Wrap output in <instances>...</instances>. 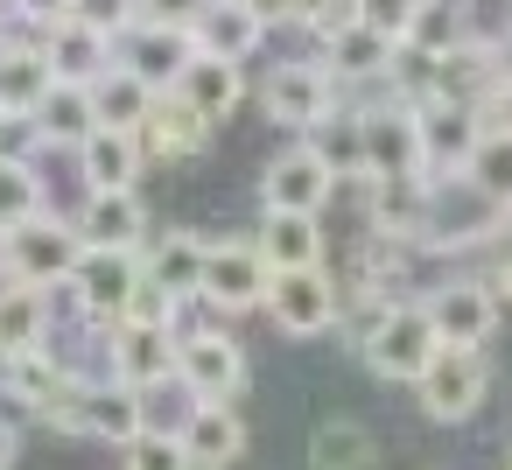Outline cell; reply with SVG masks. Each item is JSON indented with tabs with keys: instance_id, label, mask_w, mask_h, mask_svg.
Here are the masks:
<instances>
[{
	"instance_id": "cell-1",
	"label": "cell",
	"mask_w": 512,
	"mask_h": 470,
	"mask_svg": "<svg viewBox=\"0 0 512 470\" xmlns=\"http://www.w3.org/2000/svg\"><path fill=\"white\" fill-rule=\"evenodd\" d=\"M176 386L190 400H225V407L246 393V351L232 330H218V309L204 295L183 302L176 316Z\"/></svg>"
},
{
	"instance_id": "cell-2",
	"label": "cell",
	"mask_w": 512,
	"mask_h": 470,
	"mask_svg": "<svg viewBox=\"0 0 512 470\" xmlns=\"http://www.w3.org/2000/svg\"><path fill=\"white\" fill-rule=\"evenodd\" d=\"M435 351H442V337H435L428 302H393V309L365 330V344H358V358H365L372 379H386V386H414V379L435 365Z\"/></svg>"
},
{
	"instance_id": "cell-3",
	"label": "cell",
	"mask_w": 512,
	"mask_h": 470,
	"mask_svg": "<svg viewBox=\"0 0 512 470\" xmlns=\"http://www.w3.org/2000/svg\"><path fill=\"white\" fill-rule=\"evenodd\" d=\"M337 106H344V85L330 78V64H274L260 85V113L288 134H316Z\"/></svg>"
},
{
	"instance_id": "cell-4",
	"label": "cell",
	"mask_w": 512,
	"mask_h": 470,
	"mask_svg": "<svg viewBox=\"0 0 512 470\" xmlns=\"http://www.w3.org/2000/svg\"><path fill=\"white\" fill-rule=\"evenodd\" d=\"M267 316L281 337H323L344 323V281L330 267H288L267 288Z\"/></svg>"
},
{
	"instance_id": "cell-5",
	"label": "cell",
	"mask_w": 512,
	"mask_h": 470,
	"mask_svg": "<svg viewBox=\"0 0 512 470\" xmlns=\"http://www.w3.org/2000/svg\"><path fill=\"white\" fill-rule=\"evenodd\" d=\"M414 400H421V414L442 421V428L470 421V414L491 400V358H484V351H456V344H442L435 365L414 379Z\"/></svg>"
},
{
	"instance_id": "cell-6",
	"label": "cell",
	"mask_w": 512,
	"mask_h": 470,
	"mask_svg": "<svg viewBox=\"0 0 512 470\" xmlns=\"http://www.w3.org/2000/svg\"><path fill=\"white\" fill-rule=\"evenodd\" d=\"M78 260H85V239H78V225L57 218V211L15 225V239H8V274L29 281V288H64V281L78 274Z\"/></svg>"
},
{
	"instance_id": "cell-7",
	"label": "cell",
	"mask_w": 512,
	"mask_h": 470,
	"mask_svg": "<svg viewBox=\"0 0 512 470\" xmlns=\"http://www.w3.org/2000/svg\"><path fill=\"white\" fill-rule=\"evenodd\" d=\"M267 288H274V267H267L260 239H218L211 246V260H204V302L218 316L267 309Z\"/></svg>"
},
{
	"instance_id": "cell-8",
	"label": "cell",
	"mask_w": 512,
	"mask_h": 470,
	"mask_svg": "<svg viewBox=\"0 0 512 470\" xmlns=\"http://www.w3.org/2000/svg\"><path fill=\"white\" fill-rule=\"evenodd\" d=\"M141 253H106V246H85V260H78V274L64 281L71 288V302L92 316V323H120L127 309H134V295H141Z\"/></svg>"
},
{
	"instance_id": "cell-9",
	"label": "cell",
	"mask_w": 512,
	"mask_h": 470,
	"mask_svg": "<svg viewBox=\"0 0 512 470\" xmlns=\"http://www.w3.org/2000/svg\"><path fill=\"white\" fill-rule=\"evenodd\" d=\"M477 141H484V120H477L470 99H428L421 106V169H428V183L463 176Z\"/></svg>"
},
{
	"instance_id": "cell-10",
	"label": "cell",
	"mask_w": 512,
	"mask_h": 470,
	"mask_svg": "<svg viewBox=\"0 0 512 470\" xmlns=\"http://www.w3.org/2000/svg\"><path fill=\"white\" fill-rule=\"evenodd\" d=\"M358 120H365V176H428L421 169V106L379 99Z\"/></svg>"
},
{
	"instance_id": "cell-11",
	"label": "cell",
	"mask_w": 512,
	"mask_h": 470,
	"mask_svg": "<svg viewBox=\"0 0 512 470\" xmlns=\"http://www.w3.org/2000/svg\"><path fill=\"white\" fill-rule=\"evenodd\" d=\"M421 302H428V316H435V337L456 344V351H484L491 330H498V309H505V295H498L491 281H442V288L421 295Z\"/></svg>"
},
{
	"instance_id": "cell-12",
	"label": "cell",
	"mask_w": 512,
	"mask_h": 470,
	"mask_svg": "<svg viewBox=\"0 0 512 470\" xmlns=\"http://www.w3.org/2000/svg\"><path fill=\"white\" fill-rule=\"evenodd\" d=\"M344 190V176L302 141V148H288V155H274L267 162V176H260V204L267 211H316L323 218V204Z\"/></svg>"
},
{
	"instance_id": "cell-13",
	"label": "cell",
	"mask_w": 512,
	"mask_h": 470,
	"mask_svg": "<svg viewBox=\"0 0 512 470\" xmlns=\"http://www.w3.org/2000/svg\"><path fill=\"white\" fill-rule=\"evenodd\" d=\"M36 43H43V57H50V71H57L64 85H99V78L120 64V36L92 29L85 15H64V22L36 29Z\"/></svg>"
},
{
	"instance_id": "cell-14",
	"label": "cell",
	"mask_w": 512,
	"mask_h": 470,
	"mask_svg": "<svg viewBox=\"0 0 512 470\" xmlns=\"http://www.w3.org/2000/svg\"><path fill=\"white\" fill-rule=\"evenodd\" d=\"M78 239L85 246H106V253H141L148 246V204L141 190H85V204L71 211Z\"/></svg>"
},
{
	"instance_id": "cell-15",
	"label": "cell",
	"mask_w": 512,
	"mask_h": 470,
	"mask_svg": "<svg viewBox=\"0 0 512 470\" xmlns=\"http://www.w3.org/2000/svg\"><path fill=\"white\" fill-rule=\"evenodd\" d=\"M113 379L155 393L176 379V323H113Z\"/></svg>"
},
{
	"instance_id": "cell-16",
	"label": "cell",
	"mask_w": 512,
	"mask_h": 470,
	"mask_svg": "<svg viewBox=\"0 0 512 470\" xmlns=\"http://www.w3.org/2000/svg\"><path fill=\"white\" fill-rule=\"evenodd\" d=\"M176 442L190 449L197 470H232V463L246 456V421H239V407H225V400H190Z\"/></svg>"
},
{
	"instance_id": "cell-17",
	"label": "cell",
	"mask_w": 512,
	"mask_h": 470,
	"mask_svg": "<svg viewBox=\"0 0 512 470\" xmlns=\"http://www.w3.org/2000/svg\"><path fill=\"white\" fill-rule=\"evenodd\" d=\"M323 64H330V78H337L344 92H358V85H386V78H393V64H400V43H393V36H379L372 22H351L344 36H330V43H323Z\"/></svg>"
},
{
	"instance_id": "cell-18",
	"label": "cell",
	"mask_w": 512,
	"mask_h": 470,
	"mask_svg": "<svg viewBox=\"0 0 512 470\" xmlns=\"http://www.w3.org/2000/svg\"><path fill=\"white\" fill-rule=\"evenodd\" d=\"M211 120L190 106V99H176V92H162L155 99V113L141 120V148H148V162H197L204 148H211Z\"/></svg>"
},
{
	"instance_id": "cell-19",
	"label": "cell",
	"mask_w": 512,
	"mask_h": 470,
	"mask_svg": "<svg viewBox=\"0 0 512 470\" xmlns=\"http://www.w3.org/2000/svg\"><path fill=\"white\" fill-rule=\"evenodd\" d=\"M190 57H197V36H190V29H169V22H134V29L120 36V64L141 71V78L162 85V92L183 78Z\"/></svg>"
},
{
	"instance_id": "cell-20",
	"label": "cell",
	"mask_w": 512,
	"mask_h": 470,
	"mask_svg": "<svg viewBox=\"0 0 512 470\" xmlns=\"http://www.w3.org/2000/svg\"><path fill=\"white\" fill-rule=\"evenodd\" d=\"M204 260H211V246L197 232H162V239L141 246V274L162 295H176V302H197L204 295Z\"/></svg>"
},
{
	"instance_id": "cell-21",
	"label": "cell",
	"mask_w": 512,
	"mask_h": 470,
	"mask_svg": "<svg viewBox=\"0 0 512 470\" xmlns=\"http://www.w3.org/2000/svg\"><path fill=\"white\" fill-rule=\"evenodd\" d=\"M148 428H155V414H148V393H141V386H127V379H92L85 435H99V442L127 449V442H141Z\"/></svg>"
},
{
	"instance_id": "cell-22",
	"label": "cell",
	"mask_w": 512,
	"mask_h": 470,
	"mask_svg": "<svg viewBox=\"0 0 512 470\" xmlns=\"http://www.w3.org/2000/svg\"><path fill=\"white\" fill-rule=\"evenodd\" d=\"M169 92H176V99H190V106L218 127V120H232V113H239V99H246V64H232V57H204V50H197Z\"/></svg>"
},
{
	"instance_id": "cell-23",
	"label": "cell",
	"mask_w": 512,
	"mask_h": 470,
	"mask_svg": "<svg viewBox=\"0 0 512 470\" xmlns=\"http://www.w3.org/2000/svg\"><path fill=\"white\" fill-rule=\"evenodd\" d=\"M141 162H148L141 127H99V134L78 148L85 190H134V183H141Z\"/></svg>"
},
{
	"instance_id": "cell-24",
	"label": "cell",
	"mask_w": 512,
	"mask_h": 470,
	"mask_svg": "<svg viewBox=\"0 0 512 470\" xmlns=\"http://www.w3.org/2000/svg\"><path fill=\"white\" fill-rule=\"evenodd\" d=\"M190 36H197L204 57H232V64H246V57L267 43V22L253 15V0H204V15L190 22Z\"/></svg>"
},
{
	"instance_id": "cell-25",
	"label": "cell",
	"mask_w": 512,
	"mask_h": 470,
	"mask_svg": "<svg viewBox=\"0 0 512 470\" xmlns=\"http://www.w3.org/2000/svg\"><path fill=\"white\" fill-rule=\"evenodd\" d=\"M36 127H43V148H71V155H78L106 120H99L92 85H64V78H57V85H50V99L36 106Z\"/></svg>"
},
{
	"instance_id": "cell-26",
	"label": "cell",
	"mask_w": 512,
	"mask_h": 470,
	"mask_svg": "<svg viewBox=\"0 0 512 470\" xmlns=\"http://www.w3.org/2000/svg\"><path fill=\"white\" fill-rule=\"evenodd\" d=\"M260 253H267L274 274H288V267H323V218H316V211H267Z\"/></svg>"
},
{
	"instance_id": "cell-27",
	"label": "cell",
	"mask_w": 512,
	"mask_h": 470,
	"mask_svg": "<svg viewBox=\"0 0 512 470\" xmlns=\"http://www.w3.org/2000/svg\"><path fill=\"white\" fill-rule=\"evenodd\" d=\"M50 85H57V71H50L43 43L36 36H15L8 57H0V106H8V113H36L50 99Z\"/></svg>"
},
{
	"instance_id": "cell-28",
	"label": "cell",
	"mask_w": 512,
	"mask_h": 470,
	"mask_svg": "<svg viewBox=\"0 0 512 470\" xmlns=\"http://www.w3.org/2000/svg\"><path fill=\"white\" fill-rule=\"evenodd\" d=\"M36 344H50V288L8 281L0 288V358L36 351Z\"/></svg>"
},
{
	"instance_id": "cell-29",
	"label": "cell",
	"mask_w": 512,
	"mask_h": 470,
	"mask_svg": "<svg viewBox=\"0 0 512 470\" xmlns=\"http://www.w3.org/2000/svg\"><path fill=\"white\" fill-rule=\"evenodd\" d=\"M372 463H379V435H372L365 421H351V414L316 421V435H309V470H372Z\"/></svg>"
},
{
	"instance_id": "cell-30",
	"label": "cell",
	"mask_w": 512,
	"mask_h": 470,
	"mask_svg": "<svg viewBox=\"0 0 512 470\" xmlns=\"http://www.w3.org/2000/svg\"><path fill=\"white\" fill-rule=\"evenodd\" d=\"M0 379H8V400H22V407L43 421V407L57 400V386L71 379V365H64L50 344H36V351H15V358H0Z\"/></svg>"
},
{
	"instance_id": "cell-31",
	"label": "cell",
	"mask_w": 512,
	"mask_h": 470,
	"mask_svg": "<svg viewBox=\"0 0 512 470\" xmlns=\"http://www.w3.org/2000/svg\"><path fill=\"white\" fill-rule=\"evenodd\" d=\"M92 99H99V120L106 127H141L148 113H155V99H162V85H148L141 71H127V64H113L99 85H92Z\"/></svg>"
},
{
	"instance_id": "cell-32",
	"label": "cell",
	"mask_w": 512,
	"mask_h": 470,
	"mask_svg": "<svg viewBox=\"0 0 512 470\" xmlns=\"http://www.w3.org/2000/svg\"><path fill=\"white\" fill-rule=\"evenodd\" d=\"M463 183H470L484 204H498V211L512 218V127H484V141H477Z\"/></svg>"
},
{
	"instance_id": "cell-33",
	"label": "cell",
	"mask_w": 512,
	"mask_h": 470,
	"mask_svg": "<svg viewBox=\"0 0 512 470\" xmlns=\"http://www.w3.org/2000/svg\"><path fill=\"white\" fill-rule=\"evenodd\" d=\"M309 148H316V155H323L344 183H351V176H365V120H358L351 106H337V113L309 134Z\"/></svg>"
},
{
	"instance_id": "cell-34",
	"label": "cell",
	"mask_w": 512,
	"mask_h": 470,
	"mask_svg": "<svg viewBox=\"0 0 512 470\" xmlns=\"http://www.w3.org/2000/svg\"><path fill=\"white\" fill-rule=\"evenodd\" d=\"M50 211V197H43V176H36V162H0V225H29V218H43Z\"/></svg>"
},
{
	"instance_id": "cell-35",
	"label": "cell",
	"mask_w": 512,
	"mask_h": 470,
	"mask_svg": "<svg viewBox=\"0 0 512 470\" xmlns=\"http://www.w3.org/2000/svg\"><path fill=\"white\" fill-rule=\"evenodd\" d=\"M463 36H470L463 8H442V0H428V8H421V22H414V36H407L400 50H421V57H449V50H456Z\"/></svg>"
},
{
	"instance_id": "cell-36",
	"label": "cell",
	"mask_w": 512,
	"mask_h": 470,
	"mask_svg": "<svg viewBox=\"0 0 512 470\" xmlns=\"http://www.w3.org/2000/svg\"><path fill=\"white\" fill-rule=\"evenodd\" d=\"M127 470H197V463H190V449L176 442V428H169V435L148 428L141 442H127Z\"/></svg>"
},
{
	"instance_id": "cell-37",
	"label": "cell",
	"mask_w": 512,
	"mask_h": 470,
	"mask_svg": "<svg viewBox=\"0 0 512 470\" xmlns=\"http://www.w3.org/2000/svg\"><path fill=\"white\" fill-rule=\"evenodd\" d=\"M421 8H428V0H358V15H365L379 36H393V43H407V36H414Z\"/></svg>"
},
{
	"instance_id": "cell-38",
	"label": "cell",
	"mask_w": 512,
	"mask_h": 470,
	"mask_svg": "<svg viewBox=\"0 0 512 470\" xmlns=\"http://www.w3.org/2000/svg\"><path fill=\"white\" fill-rule=\"evenodd\" d=\"M36 155H43L36 113H8V106H0V162H36Z\"/></svg>"
},
{
	"instance_id": "cell-39",
	"label": "cell",
	"mask_w": 512,
	"mask_h": 470,
	"mask_svg": "<svg viewBox=\"0 0 512 470\" xmlns=\"http://www.w3.org/2000/svg\"><path fill=\"white\" fill-rule=\"evenodd\" d=\"M351 22H365L358 0H309V22H302V29H309L316 43H330V36H344Z\"/></svg>"
},
{
	"instance_id": "cell-40",
	"label": "cell",
	"mask_w": 512,
	"mask_h": 470,
	"mask_svg": "<svg viewBox=\"0 0 512 470\" xmlns=\"http://www.w3.org/2000/svg\"><path fill=\"white\" fill-rule=\"evenodd\" d=\"M78 15H85L92 29H106V36H127V29L141 22V0H78Z\"/></svg>"
},
{
	"instance_id": "cell-41",
	"label": "cell",
	"mask_w": 512,
	"mask_h": 470,
	"mask_svg": "<svg viewBox=\"0 0 512 470\" xmlns=\"http://www.w3.org/2000/svg\"><path fill=\"white\" fill-rule=\"evenodd\" d=\"M8 15H15L22 29H50V22L78 15V0H8Z\"/></svg>"
},
{
	"instance_id": "cell-42",
	"label": "cell",
	"mask_w": 512,
	"mask_h": 470,
	"mask_svg": "<svg viewBox=\"0 0 512 470\" xmlns=\"http://www.w3.org/2000/svg\"><path fill=\"white\" fill-rule=\"evenodd\" d=\"M204 15V0H141V22H169V29H190Z\"/></svg>"
},
{
	"instance_id": "cell-43",
	"label": "cell",
	"mask_w": 512,
	"mask_h": 470,
	"mask_svg": "<svg viewBox=\"0 0 512 470\" xmlns=\"http://www.w3.org/2000/svg\"><path fill=\"white\" fill-rule=\"evenodd\" d=\"M253 15H260L267 29H281V22H309V0H253Z\"/></svg>"
},
{
	"instance_id": "cell-44",
	"label": "cell",
	"mask_w": 512,
	"mask_h": 470,
	"mask_svg": "<svg viewBox=\"0 0 512 470\" xmlns=\"http://www.w3.org/2000/svg\"><path fill=\"white\" fill-rule=\"evenodd\" d=\"M15 456H22V435H15L8 414H0V470H15Z\"/></svg>"
},
{
	"instance_id": "cell-45",
	"label": "cell",
	"mask_w": 512,
	"mask_h": 470,
	"mask_svg": "<svg viewBox=\"0 0 512 470\" xmlns=\"http://www.w3.org/2000/svg\"><path fill=\"white\" fill-rule=\"evenodd\" d=\"M491 288H498V295H505V302H512V253H505V260H498V274H491Z\"/></svg>"
},
{
	"instance_id": "cell-46",
	"label": "cell",
	"mask_w": 512,
	"mask_h": 470,
	"mask_svg": "<svg viewBox=\"0 0 512 470\" xmlns=\"http://www.w3.org/2000/svg\"><path fill=\"white\" fill-rule=\"evenodd\" d=\"M8 43H15V15L0 8V57H8Z\"/></svg>"
},
{
	"instance_id": "cell-47",
	"label": "cell",
	"mask_w": 512,
	"mask_h": 470,
	"mask_svg": "<svg viewBox=\"0 0 512 470\" xmlns=\"http://www.w3.org/2000/svg\"><path fill=\"white\" fill-rule=\"evenodd\" d=\"M8 239H15V232H8V225H0V274H8Z\"/></svg>"
},
{
	"instance_id": "cell-48",
	"label": "cell",
	"mask_w": 512,
	"mask_h": 470,
	"mask_svg": "<svg viewBox=\"0 0 512 470\" xmlns=\"http://www.w3.org/2000/svg\"><path fill=\"white\" fill-rule=\"evenodd\" d=\"M505 470H512V456H505Z\"/></svg>"
}]
</instances>
